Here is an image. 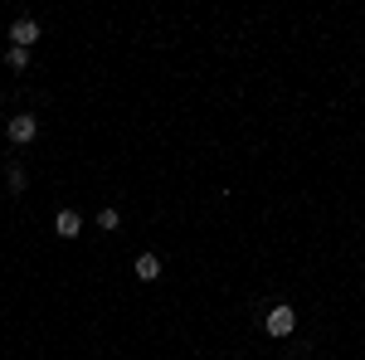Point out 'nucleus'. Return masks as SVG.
<instances>
[{
	"label": "nucleus",
	"mask_w": 365,
	"mask_h": 360,
	"mask_svg": "<svg viewBox=\"0 0 365 360\" xmlns=\"http://www.w3.org/2000/svg\"><path fill=\"white\" fill-rule=\"evenodd\" d=\"M263 326H268V336H278V341H282V336H292V326H297V312H292V307H273Z\"/></svg>",
	"instance_id": "f257e3e1"
},
{
	"label": "nucleus",
	"mask_w": 365,
	"mask_h": 360,
	"mask_svg": "<svg viewBox=\"0 0 365 360\" xmlns=\"http://www.w3.org/2000/svg\"><path fill=\"white\" fill-rule=\"evenodd\" d=\"M34 132H39V122H34V117H25V112H20V117H10V141H15V146L34 141Z\"/></svg>",
	"instance_id": "f03ea898"
},
{
	"label": "nucleus",
	"mask_w": 365,
	"mask_h": 360,
	"mask_svg": "<svg viewBox=\"0 0 365 360\" xmlns=\"http://www.w3.org/2000/svg\"><path fill=\"white\" fill-rule=\"evenodd\" d=\"M54 234H58V239H78V234H83V220H78L73 210H58V220H54Z\"/></svg>",
	"instance_id": "7ed1b4c3"
},
{
	"label": "nucleus",
	"mask_w": 365,
	"mask_h": 360,
	"mask_svg": "<svg viewBox=\"0 0 365 360\" xmlns=\"http://www.w3.org/2000/svg\"><path fill=\"white\" fill-rule=\"evenodd\" d=\"M10 39H15V49H29V44L39 39V25H34V20H15V25H10Z\"/></svg>",
	"instance_id": "20e7f679"
},
{
	"label": "nucleus",
	"mask_w": 365,
	"mask_h": 360,
	"mask_svg": "<svg viewBox=\"0 0 365 360\" xmlns=\"http://www.w3.org/2000/svg\"><path fill=\"white\" fill-rule=\"evenodd\" d=\"M132 273H137L141 282H156V277H161V258H156V253H141V258H137V268H132Z\"/></svg>",
	"instance_id": "39448f33"
},
{
	"label": "nucleus",
	"mask_w": 365,
	"mask_h": 360,
	"mask_svg": "<svg viewBox=\"0 0 365 360\" xmlns=\"http://www.w3.org/2000/svg\"><path fill=\"white\" fill-rule=\"evenodd\" d=\"M5 63H10V68L20 73V68H25V63H29V49H15V44H10V54H5Z\"/></svg>",
	"instance_id": "423d86ee"
},
{
	"label": "nucleus",
	"mask_w": 365,
	"mask_h": 360,
	"mask_svg": "<svg viewBox=\"0 0 365 360\" xmlns=\"http://www.w3.org/2000/svg\"><path fill=\"white\" fill-rule=\"evenodd\" d=\"M117 224H122L117 210H103V215H98V229H117Z\"/></svg>",
	"instance_id": "0eeeda50"
}]
</instances>
